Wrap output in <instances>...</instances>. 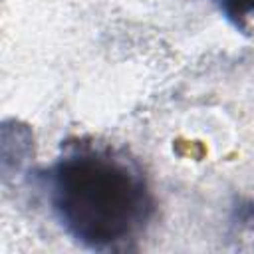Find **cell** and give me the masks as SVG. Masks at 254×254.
Wrapping results in <instances>:
<instances>
[{"label":"cell","mask_w":254,"mask_h":254,"mask_svg":"<svg viewBox=\"0 0 254 254\" xmlns=\"http://www.w3.org/2000/svg\"><path fill=\"white\" fill-rule=\"evenodd\" d=\"M42 181L58 224L89 250H127L155 218L157 200L141 163L111 143H64Z\"/></svg>","instance_id":"cell-1"},{"label":"cell","mask_w":254,"mask_h":254,"mask_svg":"<svg viewBox=\"0 0 254 254\" xmlns=\"http://www.w3.org/2000/svg\"><path fill=\"white\" fill-rule=\"evenodd\" d=\"M236 26L254 16V0H212Z\"/></svg>","instance_id":"cell-2"}]
</instances>
